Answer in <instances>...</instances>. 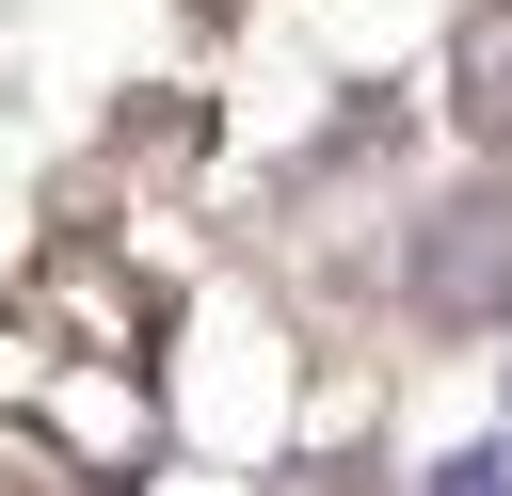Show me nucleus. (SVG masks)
Masks as SVG:
<instances>
[{"mask_svg": "<svg viewBox=\"0 0 512 496\" xmlns=\"http://www.w3.org/2000/svg\"><path fill=\"white\" fill-rule=\"evenodd\" d=\"M448 112H464V144H512V0L448 16Z\"/></svg>", "mask_w": 512, "mask_h": 496, "instance_id": "f257e3e1", "label": "nucleus"}, {"mask_svg": "<svg viewBox=\"0 0 512 496\" xmlns=\"http://www.w3.org/2000/svg\"><path fill=\"white\" fill-rule=\"evenodd\" d=\"M432 496H512V448H464V464H448Z\"/></svg>", "mask_w": 512, "mask_h": 496, "instance_id": "7ed1b4c3", "label": "nucleus"}, {"mask_svg": "<svg viewBox=\"0 0 512 496\" xmlns=\"http://www.w3.org/2000/svg\"><path fill=\"white\" fill-rule=\"evenodd\" d=\"M416 304H432V320H496V304H512V240H496V224H432V240H416Z\"/></svg>", "mask_w": 512, "mask_h": 496, "instance_id": "f03ea898", "label": "nucleus"}]
</instances>
